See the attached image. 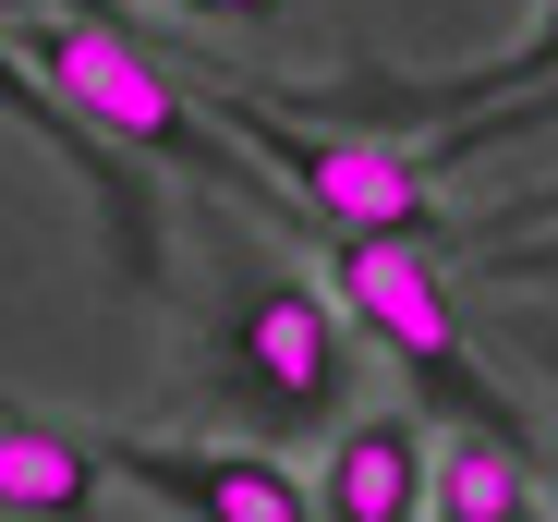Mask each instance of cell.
I'll return each mask as SVG.
<instances>
[{"label": "cell", "mask_w": 558, "mask_h": 522, "mask_svg": "<svg viewBox=\"0 0 558 522\" xmlns=\"http://www.w3.org/2000/svg\"><path fill=\"white\" fill-rule=\"evenodd\" d=\"M316 255H328L340 316L413 377V401H425L437 425H498V438H534L522 401L474 365V340H461V292H449V268H437L425 231H316Z\"/></svg>", "instance_id": "1"}, {"label": "cell", "mask_w": 558, "mask_h": 522, "mask_svg": "<svg viewBox=\"0 0 558 522\" xmlns=\"http://www.w3.org/2000/svg\"><path fill=\"white\" fill-rule=\"evenodd\" d=\"M352 316H340V292H316V280H292V268H255L231 304H219V328H207V365H219V401L243 413V425H267V438H304V425H328L340 401H352Z\"/></svg>", "instance_id": "2"}, {"label": "cell", "mask_w": 558, "mask_h": 522, "mask_svg": "<svg viewBox=\"0 0 558 522\" xmlns=\"http://www.w3.org/2000/svg\"><path fill=\"white\" fill-rule=\"evenodd\" d=\"M0 122H13L25 146H49L73 183H85V207H98V243H110V280H122V292H170V219H158L146 158H134V146H110L98 122H85L61 85L25 61V37H13V25H0Z\"/></svg>", "instance_id": "3"}, {"label": "cell", "mask_w": 558, "mask_h": 522, "mask_svg": "<svg viewBox=\"0 0 558 522\" xmlns=\"http://www.w3.org/2000/svg\"><path fill=\"white\" fill-rule=\"evenodd\" d=\"M110 450V474L134 486V498H158V510H182V522H304L316 510V486L279 462V450H158V438H98Z\"/></svg>", "instance_id": "4"}, {"label": "cell", "mask_w": 558, "mask_h": 522, "mask_svg": "<svg viewBox=\"0 0 558 522\" xmlns=\"http://www.w3.org/2000/svg\"><path fill=\"white\" fill-rule=\"evenodd\" d=\"M558 73V0H534V25L486 61H461V73H340V85H279L292 110H340V122H449V110H486L510 98V85H546Z\"/></svg>", "instance_id": "5"}, {"label": "cell", "mask_w": 558, "mask_h": 522, "mask_svg": "<svg viewBox=\"0 0 558 522\" xmlns=\"http://www.w3.org/2000/svg\"><path fill=\"white\" fill-rule=\"evenodd\" d=\"M425 474H437V413L425 401L340 413V438L316 462V510L328 522H413L425 510Z\"/></svg>", "instance_id": "6"}, {"label": "cell", "mask_w": 558, "mask_h": 522, "mask_svg": "<svg viewBox=\"0 0 558 522\" xmlns=\"http://www.w3.org/2000/svg\"><path fill=\"white\" fill-rule=\"evenodd\" d=\"M546 438H498V425H449L437 474H425V522H534L546 510Z\"/></svg>", "instance_id": "7"}, {"label": "cell", "mask_w": 558, "mask_h": 522, "mask_svg": "<svg viewBox=\"0 0 558 522\" xmlns=\"http://www.w3.org/2000/svg\"><path fill=\"white\" fill-rule=\"evenodd\" d=\"M98 486H110L98 438H61V425L0 413V510L13 522H73V510H98Z\"/></svg>", "instance_id": "8"}, {"label": "cell", "mask_w": 558, "mask_h": 522, "mask_svg": "<svg viewBox=\"0 0 558 522\" xmlns=\"http://www.w3.org/2000/svg\"><path fill=\"white\" fill-rule=\"evenodd\" d=\"M510 353L546 377V401H558V304H510Z\"/></svg>", "instance_id": "9"}, {"label": "cell", "mask_w": 558, "mask_h": 522, "mask_svg": "<svg viewBox=\"0 0 558 522\" xmlns=\"http://www.w3.org/2000/svg\"><path fill=\"white\" fill-rule=\"evenodd\" d=\"M170 13H195V25H292L304 0H170Z\"/></svg>", "instance_id": "10"}, {"label": "cell", "mask_w": 558, "mask_h": 522, "mask_svg": "<svg viewBox=\"0 0 558 522\" xmlns=\"http://www.w3.org/2000/svg\"><path fill=\"white\" fill-rule=\"evenodd\" d=\"M546 474H558V450H546Z\"/></svg>", "instance_id": "11"}]
</instances>
